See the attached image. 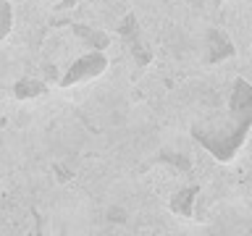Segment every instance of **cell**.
Instances as JSON below:
<instances>
[{
	"label": "cell",
	"mask_w": 252,
	"mask_h": 236,
	"mask_svg": "<svg viewBox=\"0 0 252 236\" xmlns=\"http://www.w3.org/2000/svg\"><path fill=\"white\" fill-rule=\"evenodd\" d=\"M250 131H252V84L247 79H234L223 105L192 123L194 142H200L218 163L234 160Z\"/></svg>",
	"instance_id": "cell-1"
},
{
	"label": "cell",
	"mask_w": 252,
	"mask_h": 236,
	"mask_svg": "<svg viewBox=\"0 0 252 236\" xmlns=\"http://www.w3.org/2000/svg\"><path fill=\"white\" fill-rule=\"evenodd\" d=\"M108 68V58L102 50H87L84 55H79V58L68 66V71L58 79L61 87H74V84H82V82H90V79L100 76L102 71Z\"/></svg>",
	"instance_id": "cell-2"
},
{
	"label": "cell",
	"mask_w": 252,
	"mask_h": 236,
	"mask_svg": "<svg viewBox=\"0 0 252 236\" xmlns=\"http://www.w3.org/2000/svg\"><path fill=\"white\" fill-rule=\"evenodd\" d=\"M234 55V42L226 37V31L210 29L205 37V60L208 63H220Z\"/></svg>",
	"instance_id": "cell-3"
},
{
	"label": "cell",
	"mask_w": 252,
	"mask_h": 236,
	"mask_svg": "<svg viewBox=\"0 0 252 236\" xmlns=\"http://www.w3.org/2000/svg\"><path fill=\"white\" fill-rule=\"evenodd\" d=\"M121 34H124L126 42H129L131 53L137 55V60H139V63H147V60H150V50H147V47H142L139 24H137V19H134V16H126V19H124V24H121Z\"/></svg>",
	"instance_id": "cell-4"
},
{
	"label": "cell",
	"mask_w": 252,
	"mask_h": 236,
	"mask_svg": "<svg viewBox=\"0 0 252 236\" xmlns=\"http://www.w3.org/2000/svg\"><path fill=\"white\" fill-rule=\"evenodd\" d=\"M197 194H200V186H197V184L179 189V192L171 197V210L176 212V215H181V218H189V215L194 212V200H197Z\"/></svg>",
	"instance_id": "cell-5"
},
{
	"label": "cell",
	"mask_w": 252,
	"mask_h": 236,
	"mask_svg": "<svg viewBox=\"0 0 252 236\" xmlns=\"http://www.w3.org/2000/svg\"><path fill=\"white\" fill-rule=\"evenodd\" d=\"M13 94L19 100H34L39 94H45V82H39V79H21V82H16Z\"/></svg>",
	"instance_id": "cell-6"
},
{
	"label": "cell",
	"mask_w": 252,
	"mask_h": 236,
	"mask_svg": "<svg viewBox=\"0 0 252 236\" xmlns=\"http://www.w3.org/2000/svg\"><path fill=\"white\" fill-rule=\"evenodd\" d=\"M76 31L82 34V39L90 45V50H102L108 47V34L105 31H97V29H90V27H76Z\"/></svg>",
	"instance_id": "cell-7"
},
{
	"label": "cell",
	"mask_w": 252,
	"mask_h": 236,
	"mask_svg": "<svg viewBox=\"0 0 252 236\" xmlns=\"http://www.w3.org/2000/svg\"><path fill=\"white\" fill-rule=\"evenodd\" d=\"M11 27H13V8L8 0H0V42L11 34Z\"/></svg>",
	"instance_id": "cell-8"
},
{
	"label": "cell",
	"mask_w": 252,
	"mask_h": 236,
	"mask_svg": "<svg viewBox=\"0 0 252 236\" xmlns=\"http://www.w3.org/2000/svg\"><path fill=\"white\" fill-rule=\"evenodd\" d=\"M192 3H197V5H216L218 0H192Z\"/></svg>",
	"instance_id": "cell-9"
},
{
	"label": "cell",
	"mask_w": 252,
	"mask_h": 236,
	"mask_svg": "<svg viewBox=\"0 0 252 236\" xmlns=\"http://www.w3.org/2000/svg\"><path fill=\"white\" fill-rule=\"evenodd\" d=\"M250 47H252V45H250Z\"/></svg>",
	"instance_id": "cell-10"
}]
</instances>
